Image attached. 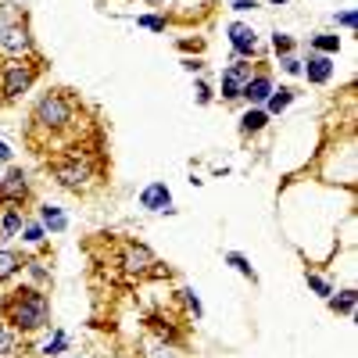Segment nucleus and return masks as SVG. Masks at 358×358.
I'll return each mask as SVG.
<instances>
[{
    "mask_svg": "<svg viewBox=\"0 0 358 358\" xmlns=\"http://www.w3.org/2000/svg\"><path fill=\"white\" fill-rule=\"evenodd\" d=\"M4 315L15 330H43L50 322V301L40 290L25 287V290H15L4 301Z\"/></svg>",
    "mask_w": 358,
    "mask_h": 358,
    "instance_id": "nucleus-1",
    "label": "nucleus"
},
{
    "mask_svg": "<svg viewBox=\"0 0 358 358\" xmlns=\"http://www.w3.org/2000/svg\"><path fill=\"white\" fill-rule=\"evenodd\" d=\"M268 94H273V79L268 76H251L241 97H248L251 104H262V101H268Z\"/></svg>",
    "mask_w": 358,
    "mask_h": 358,
    "instance_id": "nucleus-11",
    "label": "nucleus"
},
{
    "mask_svg": "<svg viewBox=\"0 0 358 358\" xmlns=\"http://www.w3.org/2000/svg\"><path fill=\"white\" fill-rule=\"evenodd\" d=\"M265 118H268L265 111H248V115H244V126H241V129H244V133H258V129L265 126Z\"/></svg>",
    "mask_w": 358,
    "mask_h": 358,
    "instance_id": "nucleus-19",
    "label": "nucleus"
},
{
    "mask_svg": "<svg viewBox=\"0 0 358 358\" xmlns=\"http://www.w3.org/2000/svg\"><path fill=\"white\" fill-rule=\"evenodd\" d=\"M290 101H294V90H287V86H283V90H273V94H268V111L280 115Z\"/></svg>",
    "mask_w": 358,
    "mask_h": 358,
    "instance_id": "nucleus-17",
    "label": "nucleus"
},
{
    "mask_svg": "<svg viewBox=\"0 0 358 358\" xmlns=\"http://www.w3.org/2000/svg\"><path fill=\"white\" fill-rule=\"evenodd\" d=\"M226 262H229V265H233V268H236V273H241V276H248V280H258V276H255V268L248 265V258H244V255L229 251V255H226Z\"/></svg>",
    "mask_w": 358,
    "mask_h": 358,
    "instance_id": "nucleus-18",
    "label": "nucleus"
},
{
    "mask_svg": "<svg viewBox=\"0 0 358 358\" xmlns=\"http://www.w3.org/2000/svg\"><path fill=\"white\" fill-rule=\"evenodd\" d=\"M273 47H276V54H290V50H294V40L283 36V33H276V36H273Z\"/></svg>",
    "mask_w": 358,
    "mask_h": 358,
    "instance_id": "nucleus-24",
    "label": "nucleus"
},
{
    "mask_svg": "<svg viewBox=\"0 0 358 358\" xmlns=\"http://www.w3.org/2000/svg\"><path fill=\"white\" fill-rule=\"evenodd\" d=\"M248 79H251V65H244V62L229 65L226 76H222V97H226V101L241 97V94H244V86H248Z\"/></svg>",
    "mask_w": 358,
    "mask_h": 358,
    "instance_id": "nucleus-6",
    "label": "nucleus"
},
{
    "mask_svg": "<svg viewBox=\"0 0 358 358\" xmlns=\"http://www.w3.org/2000/svg\"><path fill=\"white\" fill-rule=\"evenodd\" d=\"M8 162H11V147L0 140V165H8Z\"/></svg>",
    "mask_w": 358,
    "mask_h": 358,
    "instance_id": "nucleus-30",
    "label": "nucleus"
},
{
    "mask_svg": "<svg viewBox=\"0 0 358 358\" xmlns=\"http://www.w3.org/2000/svg\"><path fill=\"white\" fill-rule=\"evenodd\" d=\"M22 265H25V262H22L15 251H4V248H0V283H4L8 276H15Z\"/></svg>",
    "mask_w": 358,
    "mask_h": 358,
    "instance_id": "nucleus-13",
    "label": "nucleus"
},
{
    "mask_svg": "<svg viewBox=\"0 0 358 358\" xmlns=\"http://www.w3.org/2000/svg\"><path fill=\"white\" fill-rule=\"evenodd\" d=\"M54 179H57L65 190H86V183H90V165L79 162V158L57 162V165H54Z\"/></svg>",
    "mask_w": 358,
    "mask_h": 358,
    "instance_id": "nucleus-4",
    "label": "nucleus"
},
{
    "mask_svg": "<svg viewBox=\"0 0 358 358\" xmlns=\"http://www.w3.org/2000/svg\"><path fill=\"white\" fill-rule=\"evenodd\" d=\"M355 305H358V294H355V290H344V294L330 297V308H334L337 315H351V312H355Z\"/></svg>",
    "mask_w": 358,
    "mask_h": 358,
    "instance_id": "nucleus-14",
    "label": "nucleus"
},
{
    "mask_svg": "<svg viewBox=\"0 0 358 358\" xmlns=\"http://www.w3.org/2000/svg\"><path fill=\"white\" fill-rule=\"evenodd\" d=\"M0 47H8L11 54H25L29 50L25 25H15V22H8L4 15H0Z\"/></svg>",
    "mask_w": 358,
    "mask_h": 358,
    "instance_id": "nucleus-7",
    "label": "nucleus"
},
{
    "mask_svg": "<svg viewBox=\"0 0 358 358\" xmlns=\"http://www.w3.org/2000/svg\"><path fill=\"white\" fill-rule=\"evenodd\" d=\"M197 101H201V104H208V101H212V90H208L204 83L197 86Z\"/></svg>",
    "mask_w": 358,
    "mask_h": 358,
    "instance_id": "nucleus-29",
    "label": "nucleus"
},
{
    "mask_svg": "<svg viewBox=\"0 0 358 358\" xmlns=\"http://www.w3.org/2000/svg\"><path fill=\"white\" fill-rule=\"evenodd\" d=\"M255 0H233V11H251Z\"/></svg>",
    "mask_w": 358,
    "mask_h": 358,
    "instance_id": "nucleus-32",
    "label": "nucleus"
},
{
    "mask_svg": "<svg viewBox=\"0 0 358 358\" xmlns=\"http://www.w3.org/2000/svg\"><path fill=\"white\" fill-rule=\"evenodd\" d=\"M229 43H233L236 57H255V50H258L255 29H251V25H241V22H233V25H229Z\"/></svg>",
    "mask_w": 358,
    "mask_h": 358,
    "instance_id": "nucleus-8",
    "label": "nucleus"
},
{
    "mask_svg": "<svg viewBox=\"0 0 358 358\" xmlns=\"http://www.w3.org/2000/svg\"><path fill=\"white\" fill-rule=\"evenodd\" d=\"M25 197H29V183H25V176H22V169H11L4 179H0V204L18 208Z\"/></svg>",
    "mask_w": 358,
    "mask_h": 358,
    "instance_id": "nucleus-5",
    "label": "nucleus"
},
{
    "mask_svg": "<svg viewBox=\"0 0 358 358\" xmlns=\"http://www.w3.org/2000/svg\"><path fill=\"white\" fill-rule=\"evenodd\" d=\"M268 4H287V0H268Z\"/></svg>",
    "mask_w": 358,
    "mask_h": 358,
    "instance_id": "nucleus-33",
    "label": "nucleus"
},
{
    "mask_svg": "<svg viewBox=\"0 0 358 358\" xmlns=\"http://www.w3.org/2000/svg\"><path fill=\"white\" fill-rule=\"evenodd\" d=\"M136 25L151 29V33H165V18H158V15H140V18H136Z\"/></svg>",
    "mask_w": 358,
    "mask_h": 358,
    "instance_id": "nucleus-21",
    "label": "nucleus"
},
{
    "mask_svg": "<svg viewBox=\"0 0 358 358\" xmlns=\"http://www.w3.org/2000/svg\"><path fill=\"white\" fill-rule=\"evenodd\" d=\"M122 265L129 268V273H143V268L155 265V251L143 248V244H126L122 248Z\"/></svg>",
    "mask_w": 358,
    "mask_h": 358,
    "instance_id": "nucleus-9",
    "label": "nucleus"
},
{
    "mask_svg": "<svg viewBox=\"0 0 358 358\" xmlns=\"http://www.w3.org/2000/svg\"><path fill=\"white\" fill-rule=\"evenodd\" d=\"M308 287H312L315 294H322V297L330 294V283H326V280H319V276H308Z\"/></svg>",
    "mask_w": 358,
    "mask_h": 358,
    "instance_id": "nucleus-25",
    "label": "nucleus"
},
{
    "mask_svg": "<svg viewBox=\"0 0 358 358\" xmlns=\"http://www.w3.org/2000/svg\"><path fill=\"white\" fill-rule=\"evenodd\" d=\"M337 22H341L344 29H351V25H355V11H344V15H337Z\"/></svg>",
    "mask_w": 358,
    "mask_h": 358,
    "instance_id": "nucleus-31",
    "label": "nucleus"
},
{
    "mask_svg": "<svg viewBox=\"0 0 358 358\" xmlns=\"http://www.w3.org/2000/svg\"><path fill=\"white\" fill-rule=\"evenodd\" d=\"M65 344H69V337H65V334H54V341H50L43 351H47V355H62V351H65Z\"/></svg>",
    "mask_w": 358,
    "mask_h": 358,
    "instance_id": "nucleus-23",
    "label": "nucleus"
},
{
    "mask_svg": "<svg viewBox=\"0 0 358 358\" xmlns=\"http://www.w3.org/2000/svg\"><path fill=\"white\" fill-rule=\"evenodd\" d=\"M147 4H162V0H147Z\"/></svg>",
    "mask_w": 358,
    "mask_h": 358,
    "instance_id": "nucleus-34",
    "label": "nucleus"
},
{
    "mask_svg": "<svg viewBox=\"0 0 358 358\" xmlns=\"http://www.w3.org/2000/svg\"><path fill=\"white\" fill-rule=\"evenodd\" d=\"M305 76H308V83L322 86L326 79L334 76V65H330V57H326V54H315V57H308V69H305Z\"/></svg>",
    "mask_w": 358,
    "mask_h": 358,
    "instance_id": "nucleus-12",
    "label": "nucleus"
},
{
    "mask_svg": "<svg viewBox=\"0 0 358 358\" xmlns=\"http://www.w3.org/2000/svg\"><path fill=\"white\" fill-rule=\"evenodd\" d=\"M40 241H43V229L40 226H29L25 229V244H40Z\"/></svg>",
    "mask_w": 358,
    "mask_h": 358,
    "instance_id": "nucleus-27",
    "label": "nucleus"
},
{
    "mask_svg": "<svg viewBox=\"0 0 358 358\" xmlns=\"http://www.w3.org/2000/svg\"><path fill=\"white\" fill-rule=\"evenodd\" d=\"M36 79V69L25 65V62H8L4 65V83H0V94H4V101H15L22 97L29 86H33Z\"/></svg>",
    "mask_w": 358,
    "mask_h": 358,
    "instance_id": "nucleus-3",
    "label": "nucleus"
},
{
    "mask_svg": "<svg viewBox=\"0 0 358 358\" xmlns=\"http://www.w3.org/2000/svg\"><path fill=\"white\" fill-rule=\"evenodd\" d=\"M140 204L147 208V212H172V194H169L165 183H151L140 194Z\"/></svg>",
    "mask_w": 358,
    "mask_h": 358,
    "instance_id": "nucleus-10",
    "label": "nucleus"
},
{
    "mask_svg": "<svg viewBox=\"0 0 358 358\" xmlns=\"http://www.w3.org/2000/svg\"><path fill=\"white\" fill-rule=\"evenodd\" d=\"M18 229H22V212H18V208H8L4 219H0V233H4V236H15Z\"/></svg>",
    "mask_w": 358,
    "mask_h": 358,
    "instance_id": "nucleus-16",
    "label": "nucleus"
},
{
    "mask_svg": "<svg viewBox=\"0 0 358 358\" xmlns=\"http://www.w3.org/2000/svg\"><path fill=\"white\" fill-rule=\"evenodd\" d=\"M40 215H43V226H47L50 233H62V229L69 226V219H65L62 212H57L54 204H43V212H40Z\"/></svg>",
    "mask_w": 358,
    "mask_h": 358,
    "instance_id": "nucleus-15",
    "label": "nucleus"
},
{
    "mask_svg": "<svg viewBox=\"0 0 358 358\" xmlns=\"http://www.w3.org/2000/svg\"><path fill=\"white\" fill-rule=\"evenodd\" d=\"M283 72L297 76V72H301V62H297V57H290V54H283Z\"/></svg>",
    "mask_w": 358,
    "mask_h": 358,
    "instance_id": "nucleus-26",
    "label": "nucleus"
},
{
    "mask_svg": "<svg viewBox=\"0 0 358 358\" xmlns=\"http://www.w3.org/2000/svg\"><path fill=\"white\" fill-rule=\"evenodd\" d=\"M33 122H36L40 129H50V133L65 129V126L72 122V101H69L65 94H47V97H40L36 108H33Z\"/></svg>",
    "mask_w": 358,
    "mask_h": 358,
    "instance_id": "nucleus-2",
    "label": "nucleus"
},
{
    "mask_svg": "<svg viewBox=\"0 0 358 358\" xmlns=\"http://www.w3.org/2000/svg\"><path fill=\"white\" fill-rule=\"evenodd\" d=\"M312 43H315V50H322V54H337V50H341V36H315Z\"/></svg>",
    "mask_w": 358,
    "mask_h": 358,
    "instance_id": "nucleus-20",
    "label": "nucleus"
},
{
    "mask_svg": "<svg viewBox=\"0 0 358 358\" xmlns=\"http://www.w3.org/2000/svg\"><path fill=\"white\" fill-rule=\"evenodd\" d=\"M183 294H187V305L194 308V315L201 319V315H204V308H201V301H197V294H194V290H183Z\"/></svg>",
    "mask_w": 358,
    "mask_h": 358,
    "instance_id": "nucleus-28",
    "label": "nucleus"
},
{
    "mask_svg": "<svg viewBox=\"0 0 358 358\" xmlns=\"http://www.w3.org/2000/svg\"><path fill=\"white\" fill-rule=\"evenodd\" d=\"M11 351H15V334L8 326H0V355H11Z\"/></svg>",
    "mask_w": 358,
    "mask_h": 358,
    "instance_id": "nucleus-22",
    "label": "nucleus"
}]
</instances>
